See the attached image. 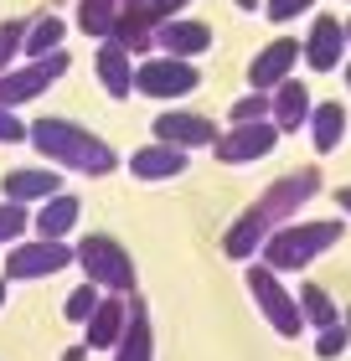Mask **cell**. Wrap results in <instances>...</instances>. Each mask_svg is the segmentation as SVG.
I'll use <instances>...</instances> for the list:
<instances>
[{
	"mask_svg": "<svg viewBox=\"0 0 351 361\" xmlns=\"http://www.w3.org/2000/svg\"><path fill=\"white\" fill-rule=\"evenodd\" d=\"M315 191H321V166H299L295 176H279L274 186L263 191L258 202H254V207H248L243 217L222 233V253L232 258V264H254L258 248L279 233V227H290V222H295V212L305 207Z\"/></svg>",
	"mask_w": 351,
	"mask_h": 361,
	"instance_id": "obj_1",
	"label": "cell"
},
{
	"mask_svg": "<svg viewBox=\"0 0 351 361\" xmlns=\"http://www.w3.org/2000/svg\"><path fill=\"white\" fill-rule=\"evenodd\" d=\"M26 145L42 160H52V171H73V176H109L119 166L114 145L93 129H83L68 114H42V119L26 124Z\"/></svg>",
	"mask_w": 351,
	"mask_h": 361,
	"instance_id": "obj_2",
	"label": "cell"
},
{
	"mask_svg": "<svg viewBox=\"0 0 351 361\" xmlns=\"http://www.w3.org/2000/svg\"><path fill=\"white\" fill-rule=\"evenodd\" d=\"M346 238V222L341 217H321V222H290L258 248V264L274 269L279 279L284 274H305L321 253H331L336 243Z\"/></svg>",
	"mask_w": 351,
	"mask_h": 361,
	"instance_id": "obj_3",
	"label": "cell"
},
{
	"mask_svg": "<svg viewBox=\"0 0 351 361\" xmlns=\"http://www.w3.org/2000/svg\"><path fill=\"white\" fill-rule=\"evenodd\" d=\"M73 264L83 269V284H93L98 294H135V258L119 238L109 233H88L73 248Z\"/></svg>",
	"mask_w": 351,
	"mask_h": 361,
	"instance_id": "obj_4",
	"label": "cell"
},
{
	"mask_svg": "<svg viewBox=\"0 0 351 361\" xmlns=\"http://www.w3.org/2000/svg\"><path fill=\"white\" fill-rule=\"evenodd\" d=\"M243 284H248V294H254V305L263 310V320H269L284 341H295L299 331H305V315H299L295 289L284 284V279H279L274 269H263L258 258H254V264H248V274H243Z\"/></svg>",
	"mask_w": 351,
	"mask_h": 361,
	"instance_id": "obj_5",
	"label": "cell"
},
{
	"mask_svg": "<svg viewBox=\"0 0 351 361\" xmlns=\"http://www.w3.org/2000/svg\"><path fill=\"white\" fill-rule=\"evenodd\" d=\"M62 73H68V52L26 57V62H16V68H6L0 73V109H21L31 98H42Z\"/></svg>",
	"mask_w": 351,
	"mask_h": 361,
	"instance_id": "obj_6",
	"label": "cell"
},
{
	"mask_svg": "<svg viewBox=\"0 0 351 361\" xmlns=\"http://www.w3.org/2000/svg\"><path fill=\"white\" fill-rule=\"evenodd\" d=\"M196 83H202V73L186 57L160 52V57H145L135 68V93H145V98H186V93H196Z\"/></svg>",
	"mask_w": 351,
	"mask_h": 361,
	"instance_id": "obj_7",
	"label": "cell"
},
{
	"mask_svg": "<svg viewBox=\"0 0 351 361\" xmlns=\"http://www.w3.org/2000/svg\"><path fill=\"white\" fill-rule=\"evenodd\" d=\"M73 264V248L68 243H11V253H6V284H21V279H47V274H62Z\"/></svg>",
	"mask_w": 351,
	"mask_h": 361,
	"instance_id": "obj_8",
	"label": "cell"
},
{
	"mask_svg": "<svg viewBox=\"0 0 351 361\" xmlns=\"http://www.w3.org/2000/svg\"><path fill=\"white\" fill-rule=\"evenodd\" d=\"M274 145H279L274 119H258V124H232L227 135H217L212 155L222 160V166H254V160H263Z\"/></svg>",
	"mask_w": 351,
	"mask_h": 361,
	"instance_id": "obj_9",
	"label": "cell"
},
{
	"mask_svg": "<svg viewBox=\"0 0 351 361\" xmlns=\"http://www.w3.org/2000/svg\"><path fill=\"white\" fill-rule=\"evenodd\" d=\"M155 140L171 145V150H212L217 145V124L212 114H196V109H165L155 119Z\"/></svg>",
	"mask_w": 351,
	"mask_h": 361,
	"instance_id": "obj_10",
	"label": "cell"
},
{
	"mask_svg": "<svg viewBox=\"0 0 351 361\" xmlns=\"http://www.w3.org/2000/svg\"><path fill=\"white\" fill-rule=\"evenodd\" d=\"M295 62H299V42L295 37H274L263 52H254V62H248V88L274 93L284 78H295Z\"/></svg>",
	"mask_w": 351,
	"mask_h": 361,
	"instance_id": "obj_11",
	"label": "cell"
},
{
	"mask_svg": "<svg viewBox=\"0 0 351 361\" xmlns=\"http://www.w3.org/2000/svg\"><path fill=\"white\" fill-rule=\"evenodd\" d=\"M341 57H346V26L336 21V16H315V21H310V37L299 42V62L315 68V73H331Z\"/></svg>",
	"mask_w": 351,
	"mask_h": 361,
	"instance_id": "obj_12",
	"label": "cell"
},
{
	"mask_svg": "<svg viewBox=\"0 0 351 361\" xmlns=\"http://www.w3.org/2000/svg\"><path fill=\"white\" fill-rule=\"evenodd\" d=\"M155 47L165 57H196V52H207L212 47V26L207 21H191V16H176V21H160L155 26Z\"/></svg>",
	"mask_w": 351,
	"mask_h": 361,
	"instance_id": "obj_13",
	"label": "cell"
},
{
	"mask_svg": "<svg viewBox=\"0 0 351 361\" xmlns=\"http://www.w3.org/2000/svg\"><path fill=\"white\" fill-rule=\"evenodd\" d=\"M310 88H305V78H284V83L269 93V119L279 135H295L299 124H310Z\"/></svg>",
	"mask_w": 351,
	"mask_h": 361,
	"instance_id": "obj_14",
	"label": "cell"
},
{
	"mask_svg": "<svg viewBox=\"0 0 351 361\" xmlns=\"http://www.w3.org/2000/svg\"><path fill=\"white\" fill-rule=\"evenodd\" d=\"M62 191V176L52 166H21V171H6L0 176V196L6 202H47V196Z\"/></svg>",
	"mask_w": 351,
	"mask_h": 361,
	"instance_id": "obj_15",
	"label": "cell"
},
{
	"mask_svg": "<svg viewBox=\"0 0 351 361\" xmlns=\"http://www.w3.org/2000/svg\"><path fill=\"white\" fill-rule=\"evenodd\" d=\"M124 320H129L124 294H104L98 310L88 315V325H83V346H88V351H114V341L124 336Z\"/></svg>",
	"mask_w": 351,
	"mask_h": 361,
	"instance_id": "obj_16",
	"label": "cell"
},
{
	"mask_svg": "<svg viewBox=\"0 0 351 361\" xmlns=\"http://www.w3.org/2000/svg\"><path fill=\"white\" fill-rule=\"evenodd\" d=\"M78 217H83V202L73 191H57V196H47V202L31 212V233L47 238V243H62L78 227Z\"/></svg>",
	"mask_w": 351,
	"mask_h": 361,
	"instance_id": "obj_17",
	"label": "cell"
},
{
	"mask_svg": "<svg viewBox=\"0 0 351 361\" xmlns=\"http://www.w3.org/2000/svg\"><path fill=\"white\" fill-rule=\"evenodd\" d=\"M114 361H155V325H150L145 300H129L124 336L114 341Z\"/></svg>",
	"mask_w": 351,
	"mask_h": 361,
	"instance_id": "obj_18",
	"label": "cell"
},
{
	"mask_svg": "<svg viewBox=\"0 0 351 361\" xmlns=\"http://www.w3.org/2000/svg\"><path fill=\"white\" fill-rule=\"evenodd\" d=\"M186 166H191L186 150H171V145H160V140H150L129 155V171L140 180H176V176H186Z\"/></svg>",
	"mask_w": 351,
	"mask_h": 361,
	"instance_id": "obj_19",
	"label": "cell"
},
{
	"mask_svg": "<svg viewBox=\"0 0 351 361\" xmlns=\"http://www.w3.org/2000/svg\"><path fill=\"white\" fill-rule=\"evenodd\" d=\"M155 11L150 6H119V21H114V31H109V42H119L129 57L135 52H150L155 47Z\"/></svg>",
	"mask_w": 351,
	"mask_h": 361,
	"instance_id": "obj_20",
	"label": "cell"
},
{
	"mask_svg": "<svg viewBox=\"0 0 351 361\" xmlns=\"http://www.w3.org/2000/svg\"><path fill=\"white\" fill-rule=\"evenodd\" d=\"M93 68H98V78H104L109 98H129V93H135V62H129V52L119 42H98Z\"/></svg>",
	"mask_w": 351,
	"mask_h": 361,
	"instance_id": "obj_21",
	"label": "cell"
},
{
	"mask_svg": "<svg viewBox=\"0 0 351 361\" xmlns=\"http://www.w3.org/2000/svg\"><path fill=\"white\" fill-rule=\"evenodd\" d=\"M310 140H315V150H321V155H331L346 140V109L336 104V98L310 109Z\"/></svg>",
	"mask_w": 351,
	"mask_h": 361,
	"instance_id": "obj_22",
	"label": "cell"
},
{
	"mask_svg": "<svg viewBox=\"0 0 351 361\" xmlns=\"http://www.w3.org/2000/svg\"><path fill=\"white\" fill-rule=\"evenodd\" d=\"M299 315H305V325H315V331H331V325H341V315H336V300L321 289V284H299Z\"/></svg>",
	"mask_w": 351,
	"mask_h": 361,
	"instance_id": "obj_23",
	"label": "cell"
},
{
	"mask_svg": "<svg viewBox=\"0 0 351 361\" xmlns=\"http://www.w3.org/2000/svg\"><path fill=\"white\" fill-rule=\"evenodd\" d=\"M62 31H68V26H62V16H52V11H47V16H37V21L26 26V42H21V52H26V57L62 52Z\"/></svg>",
	"mask_w": 351,
	"mask_h": 361,
	"instance_id": "obj_24",
	"label": "cell"
},
{
	"mask_svg": "<svg viewBox=\"0 0 351 361\" xmlns=\"http://www.w3.org/2000/svg\"><path fill=\"white\" fill-rule=\"evenodd\" d=\"M114 21H119V0H78V26L88 31V37L109 42Z\"/></svg>",
	"mask_w": 351,
	"mask_h": 361,
	"instance_id": "obj_25",
	"label": "cell"
},
{
	"mask_svg": "<svg viewBox=\"0 0 351 361\" xmlns=\"http://www.w3.org/2000/svg\"><path fill=\"white\" fill-rule=\"evenodd\" d=\"M26 227H31V212L21 202H0V248H6V243H21Z\"/></svg>",
	"mask_w": 351,
	"mask_h": 361,
	"instance_id": "obj_26",
	"label": "cell"
},
{
	"mask_svg": "<svg viewBox=\"0 0 351 361\" xmlns=\"http://www.w3.org/2000/svg\"><path fill=\"white\" fill-rule=\"evenodd\" d=\"M98 300H104V294H98L93 284H78V289L68 294V305H62V315H68L73 325H88V315L98 310Z\"/></svg>",
	"mask_w": 351,
	"mask_h": 361,
	"instance_id": "obj_27",
	"label": "cell"
},
{
	"mask_svg": "<svg viewBox=\"0 0 351 361\" xmlns=\"http://www.w3.org/2000/svg\"><path fill=\"white\" fill-rule=\"evenodd\" d=\"M232 124H258V119H269V93H243L238 104H232V114H227Z\"/></svg>",
	"mask_w": 351,
	"mask_h": 361,
	"instance_id": "obj_28",
	"label": "cell"
},
{
	"mask_svg": "<svg viewBox=\"0 0 351 361\" xmlns=\"http://www.w3.org/2000/svg\"><path fill=\"white\" fill-rule=\"evenodd\" d=\"M346 346H351V331H346V325H331V331H321V336H315V356H321V361H336V356H346Z\"/></svg>",
	"mask_w": 351,
	"mask_h": 361,
	"instance_id": "obj_29",
	"label": "cell"
},
{
	"mask_svg": "<svg viewBox=\"0 0 351 361\" xmlns=\"http://www.w3.org/2000/svg\"><path fill=\"white\" fill-rule=\"evenodd\" d=\"M315 0H263V16L269 21H295V16H305Z\"/></svg>",
	"mask_w": 351,
	"mask_h": 361,
	"instance_id": "obj_30",
	"label": "cell"
},
{
	"mask_svg": "<svg viewBox=\"0 0 351 361\" xmlns=\"http://www.w3.org/2000/svg\"><path fill=\"white\" fill-rule=\"evenodd\" d=\"M0 145H26V119H16V109H0Z\"/></svg>",
	"mask_w": 351,
	"mask_h": 361,
	"instance_id": "obj_31",
	"label": "cell"
},
{
	"mask_svg": "<svg viewBox=\"0 0 351 361\" xmlns=\"http://www.w3.org/2000/svg\"><path fill=\"white\" fill-rule=\"evenodd\" d=\"M191 0H150V11H155V21H176L181 11H186Z\"/></svg>",
	"mask_w": 351,
	"mask_h": 361,
	"instance_id": "obj_32",
	"label": "cell"
},
{
	"mask_svg": "<svg viewBox=\"0 0 351 361\" xmlns=\"http://www.w3.org/2000/svg\"><path fill=\"white\" fill-rule=\"evenodd\" d=\"M336 207H341L346 217H351V186H336Z\"/></svg>",
	"mask_w": 351,
	"mask_h": 361,
	"instance_id": "obj_33",
	"label": "cell"
},
{
	"mask_svg": "<svg viewBox=\"0 0 351 361\" xmlns=\"http://www.w3.org/2000/svg\"><path fill=\"white\" fill-rule=\"evenodd\" d=\"M62 361H88V346H68V351H62Z\"/></svg>",
	"mask_w": 351,
	"mask_h": 361,
	"instance_id": "obj_34",
	"label": "cell"
},
{
	"mask_svg": "<svg viewBox=\"0 0 351 361\" xmlns=\"http://www.w3.org/2000/svg\"><path fill=\"white\" fill-rule=\"evenodd\" d=\"M238 11H258V0H238Z\"/></svg>",
	"mask_w": 351,
	"mask_h": 361,
	"instance_id": "obj_35",
	"label": "cell"
},
{
	"mask_svg": "<svg viewBox=\"0 0 351 361\" xmlns=\"http://www.w3.org/2000/svg\"><path fill=\"white\" fill-rule=\"evenodd\" d=\"M6 294H11V284H6V279H0V305H6Z\"/></svg>",
	"mask_w": 351,
	"mask_h": 361,
	"instance_id": "obj_36",
	"label": "cell"
},
{
	"mask_svg": "<svg viewBox=\"0 0 351 361\" xmlns=\"http://www.w3.org/2000/svg\"><path fill=\"white\" fill-rule=\"evenodd\" d=\"M341 26H346V47H351V16H346V21H341Z\"/></svg>",
	"mask_w": 351,
	"mask_h": 361,
	"instance_id": "obj_37",
	"label": "cell"
},
{
	"mask_svg": "<svg viewBox=\"0 0 351 361\" xmlns=\"http://www.w3.org/2000/svg\"><path fill=\"white\" fill-rule=\"evenodd\" d=\"M119 6H150V0H119Z\"/></svg>",
	"mask_w": 351,
	"mask_h": 361,
	"instance_id": "obj_38",
	"label": "cell"
},
{
	"mask_svg": "<svg viewBox=\"0 0 351 361\" xmlns=\"http://www.w3.org/2000/svg\"><path fill=\"white\" fill-rule=\"evenodd\" d=\"M341 325H346V331H351V310H346V315H341Z\"/></svg>",
	"mask_w": 351,
	"mask_h": 361,
	"instance_id": "obj_39",
	"label": "cell"
},
{
	"mask_svg": "<svg viewBox=\"0 0 351 361\" xmlns=\"http://www.w3.org/2000/svg\"><path fill=\"white\" fill-rule=\"evenodd\" d=\"M346 88H351V62H346Z\"/></svg>",
	"mask_w": 351,
	"mask_h": 361,
	"instance_id": "obj_40",
	"label": "cell"
}]
</instances>
